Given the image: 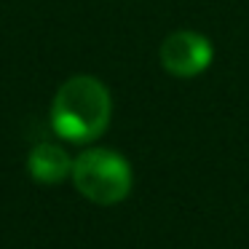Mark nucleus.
Segmentation results:
<instances>
[{"label":"nucleus","mask_w":249,"mask_h":249,"mask_svg":"<svg viewBox=\"0 0 249 249\" xmlns=\"http://www.w3.org/2000/svg\"><path fill=\"white\" fill-rule=\"evenodd\" d=\"M212 43L193 30H177L161 43V65L174 78H196L212 65Z\"/></svg>","instance_id":"obj_3"},{"label":"nucleus","mask_w":249,"mask_h":249,"mask_svg":"<svg viewBox=\"0 0 249 249\" xmlns=\"http://www.w3.org/2000/svg\"><path fill=\"white\" fill-rule=\"evenodd\" d=\"M72 182L78 193L99 206H113L124 201L131 190V166L121 153L107 147L83 150L72 161Z\"/></svg>","instance_id":"obj_2"},{"label":"nucleus","mask_w":249,"mask_h":249,"mask_svg":"<svg viewBox=\"0 0 249 249\" xmlns=\"http://www.w3.org/2000/svg\"><path fill=\"white\" fill-rule=\"evenodd\" d=\"M113 113L110 91L91 75H75L62 83L51 102V126L67 142L89 145L105 134Z\"/></svg>","instance_id":"obj_1"},{"label":"nucleus","mask_w":249,"mask_h":249,"mask_svg":"<svg viewBox=\"0 0 249 249\" xmlns=\"http://www.w3.org/2000/svg\"><path fill=\"white\" fill-rule=\"evenodd\" d=\"M27 172L33 179L43 185H56L72 177V158L67 156L65 147L54 145V142H40L27 156Z\"/></svg>","instance_id":"obj_4"}]
</instances>
